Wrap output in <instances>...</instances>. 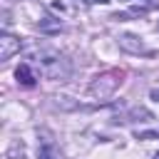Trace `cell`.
<instances>
[{"instance_id": "obj_1", "label": "cell", "mask_w": 159, "mask_h": 159, "mask_svg": "<svg viewBox=\"0 0 159 159\" xmlns=\"http://www.w3.org/2000/svg\"><path fill=\"white\" fill-rule=\"evenodd\" d=\"M25 60H27V65H32V70H35L40 77H45V80L65 82V80H70V75H72L70 60H67L62 52H57V50H52V47H47V45H30V47L25 50Z\"/></svg>"}, {"instance_id": "obj_2", "label": "cell", "mask_w": 159, "mask_h": 159, "mask_svg": "<svg viewBox=\"0 0 159 159\" xmlns=\"http://www.w3.org/2000/svg\"><path fill=\"white\" fill-rule=\"evenodd\" d=\"M122 77H124L122 70H107V72L97 75V77L92 80V84H89V94H92L94 99H109V97L119 89Z\"/></svg>"}, {"instance_id": "obj_3", "label": "cell", "mask_w": 159, "mask_h": 159, "mask_svg": "<svg viewBox=\"0 0 159 159\" xmlns=\"http://www.w3.org/2000/svg\"><path fill=\"white\" fill-rule=\"evenodd\" d=\"M22 50V42L15 37V35H10V32H2L0 35V60L2 62H7L12 55H17Z\"/></svg>"}, {"instance_id": "obj_4", "label": "cell", "mask_w": 159, "mask_h": 159, "mask_svg": "<svg viewBox=\"0 0 159 159\" xmlns=\"http://www.w3.org/2000/svg\"><path fill=\"white\" fill-rule=\"evenodd\" d=\"M15 77H17V82H20L22 87H35V82H37V72H35L32 65H27V62H22V65L15 70Z\"/></svg>"}, {"instance_id": "obj_5", "label": "cell", "mask_w": 159, "mask_h": 159, "mask_svg": "<svg viewBox=\"0 0 159 159\" xmlns=\"http://www.w3.org/2000/svg\"><path fill=\"white\" fill-rule=\"evenodd\" d=\"M37 159H60L57 147H55L50 139H42V142H40V147H37Z\"/></svg>"}, {"instance_id": "obj_6", "label": "cell", "mask_w": 159, "mask_h": 159, "mask_svg": "<svg viewBox=\"0 0 159 159\" xmlns=\"http://www.w3.org/2000/svg\"><path fill=\"white\" fill-rule=\"evenodd\" d=\"M82 2H87V5H104V2H109V0H82Z\"/></svg>"}, {"instance_id": "obj_7", "label": "cell", "mask_w": 159, "mask_h": 159, "mask_svg": "<svg viewBox=\"0 0 159 159\" xmlns=\"http://www.w3.org/2000/svg\"><path fill=\"white\" fill-rule=\"evenodd\" d=\"M124 2H134V0H124ZM139 2H147V5H152L154 0H139Z\"/></svg>"}, {"instance_id": "obj_8", "label": "cell", "mask_w": 159, "mask_h": 159, "mask_svg": "<svg viewBox=\"0 0 159 159\" xmlns=\"http://www.w3.org/2000/svg\"><path fill=\"white\" fill-rule=\"evenodd\" d=\"M152 97H154V99H159V89H152Z\"/></svg>"}, {"instance_id": "obj_9", "label": "cell", "mask_w": 159, "mask_h": 159, "mask_svg": "<svg viewBox=\"0 0 159 159\" xmlns=\"http://www.w3.org/2000/svg\"><path fill=\"white\" fill-rule=\"evenodd\" d=\"M154 159H159V152H157V154H154Z\"/></svg>"}]
</instances>
